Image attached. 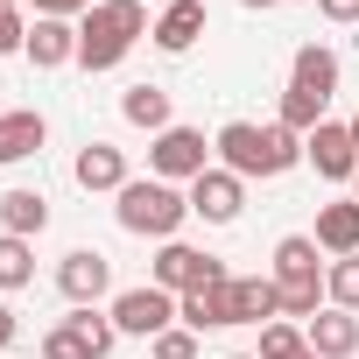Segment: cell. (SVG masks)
Wrapping results in <instances>:
<instances>
[{
  "instance_id": "obj_14",
  "label": "cell",
  "mask_w": 359,
  "mask_h": 359,
  "mask_svg": "<svg viewBox=\"0 0 359 359\" xmlns=\"http://www.w3.org/2000/svg\"><path fill=\"white\" fill-rule=\"evenodd\" d=\"M198 36H205V0H169L155 15V50H169V57H184Z\"/></svg>"
},
{
  "instance_id": "obj_26",
  "label": "cell",
  "mask_w": 359,
  "mask_h": 359,
  "mask_svg": "<svg viewBox=\"0 0 359 359\" xmlns=\"http://www.w3.org/2000/svg\"><path fill=\"white\" fill-rule=\"evenodd\" d=\"M289 352H303V324H289V317L261 324V352L254 359H289Z\"/></svg>"
},
{
  "instance_id": "obj_17",
  "label": "cell",
  "mask_w": 359,
  "mask_h": 359,
  "mask_svg": "<svg viewBox=\"0 0 359 359\" xmlns=\"http://www.w3.org/2000/svg\"><path fill=\"white\" fill-rule=\"evenodd\" d=\"M289 85L331 106V92H338V57H331L324 43H303V50H296V64H289Z\"/></svg>"
},
{
  "instance_id": "obj_37",
  "label": "cell",
  "mask_w": 359,
  "mask_h": 359,
  "mask_svg": "<svg viewBox=\"0 0 359 359\" xmlns=\"http://www.w3.org/2000/svg\"><path fill=\"white\" fill-rule=\"evenodd\" d=\"M0 8H22V0H0Z\"/></svg>"
},
{
  "instance_id": "obj_12",
  "label": "cell",
  "mask_w": 359,
  "mask_h": 359,
  "mask_svg": "<svg viewBox=\"0 0 359 359\" xmlns=\"http://www.w3.org/2000/svg\"><path fill=\"white\" fill-rule=\"evenodd\" d=\"M71 176H78V191H127V155L113 148V141H85L78 148V162H71Z\"/></svg>"
},
{
  "instance_id": "obj_22",
  "label": "cell",
  "mask_w": 359,
  "mask_h": 359,
  "mask_svg": "<svg viewBox=\"0 0 359 359\" xmlns=\"http://www.w3.org/2000/svg\"><path fill=\"white\" fill-rule=\"evenodd\" d=\"M64 324H71V331L85 338V352H92V359H106V352L120 345V324H113V310H99V303H78V310H71Z\"/></svg>"
},
{
  "instance_id": "obj_32",
  "label": "cell",
  "mask_w": 359,
  "mask_h": 359,
  "mask_svg": "<svg viewBox=\"0 0 359 359\" xmlns=\"http://www.w3.org/2000/svg\"><path fill=\"white\" fill-rule=\"evenodd\" d=\"M15 338H22V317H15V310H8V303H0V352H8V345H15Z\"/></svg>"
},
{
  "instance_id": "obj_18",
  "label": "cell",
  "mask_w": 359,
  "mask_h": 359,
  "mask_svg": "<svg viewBox=\"0 0 359 359\" xmlns=\"http://www.w3.org/2000/svg\"><path fill=\"white\" fill-rule=\"evenodd\" d=\"M43 226H50V198H43V191H22V184H15V191H0V233L36 240Z\"/></svg>"
},
{
  "instance_id": "obj_10",
  "label": "cell",
  "mask_w": 359,
  "mask_h": 359,
  "mask_svg": "<svg viewBox=\"0 0 359 359\" xmlns=\"http://www.w3.org/2000/svg\"><path fill=\"white\" fill-rule=\"evenodd\" d=\"M303 162L324 176V184H352V169H359V148H352L345 120H324L317 134H303Z\"/></svg>"
},
{
  "instance_id": "obj_20",
  "label": "cell",
  "mask_w": 359,
  "mask_h": 359,
  "mask_svg": "<svg viewBox=\"0 0 359 359\" xmlns=\"http://www.w3.org/2000/svg\"><path fill=\"white\" fill-rule=\"evenodd\" d=\"M233 296H240V324H275L282 317L275 275H233Z\"/></svg>"
},
{
  "instance_id": "obj_23",
  "label": "cell",
  "mask_w": 359,
  "mask_h": 359,
  "mask_svg": "<svg viewBox=\"0 0 359 359\" xmlns=\"http://www.w3.org/2000/svg\"><path fill=\"white\" fill-rule=\"evenodd\" d=\"M29 282H36V247L0 233V289H29Z\"/></svg>"
},
{
  "instance_id": "obj_31",
  "label": "cell",
  "mask_w": 359,
  "mask_h": 359,
  "mask_svg": "<svg viewBox=\"0 0 359 359\" xmlns=\"http://www.w3.org/2000/svg\"><path fill=\"white\" fill-rule=\"evenodd\" d=\"M317 15L338 22V29H352V22H359V0H317Z\"/></svg>"
},
{
  "instance_id": "obj_11",
  "label": "cell",
  "mask_w": 359,
  "mask_h": 359,
  "mask_svg": "<svg viewBox=\"0 0 359 359\" xmlns=\"http://www.w3.org/2000/svg\"><path fill=\"white\" fill-rule=\"evenodd\" d=\"M22 57H29L36 71H64V64H78V22H57V15H36V29H29Z\"/></svg>"
},
{
  "instance_id": "obj_1",
  "label": "cell",
  "mask_w": 359,
  "mask_h": 359,
  "mask_svg": "<svg viewBox=\"0 0 359 359\" xmlns=\"http://www.w3.org/2000/svg\"><path fill=\"white\" fill-rule=\"evenodd\" d=\"M212 155H219V169L240 176V184H247V176H282V169L303 162V134H289L282 120H268V127H254V120H226L219 141H212Z\"/></svg>"
},
{
  "instance_id": "obj_30",
  "label": "cell",
  "mask_w": 359,
  "mask_h": 359,
  "mask_svg": "<svg viewBox=\"0 0 359 359\" xmlns=\"http://www.w3.org/2000/svg\"><path fill=\"white\" fill-rule=\"evenodd\" d=\"M29 8H36V15H57V22H71V15L85 22V15L99 8V0H29Z\"/></svg>"
},
{
  "instance_id": "obj_27",
  "label": "cell",
  "mask_w": 359,
  "mask_h": 359,
  "mask_svg": "<svg viewBox=\"0 0 359 359\" xmlns=\"http://www.w3.org/2000/svg\"><path fill=\"white\" fill-rule=\"evenodd\" d=\"M148 359H198V331H184V324H169L162 338H148Z\"/></svg>"
},
{
  "instance_id": "obj_4",
  "label": "cell",
  "mask_w": 359,
  "mask_h": 359,
  "mask_svg": "<svg viewBox=\"0 0 359 359\" xmlns=\"http://www.w3.org/2000/svg\"><path fill=\"white\" fill-rule=\"evenodd\" d=\"M148 282L169 289V296H191V289H212L226 282V261L205 254V247H184V240H162V254L148 261Z\"/></svg>"
},
{
  "instance_id": "obj_38",
  "label": "cell",
  "mask_w": 359,
  "mask_h": 359,
  "mask_svg": "<svg viewBox=\"0 0 359 359\" xmlns=\"http://www.w3.org/2000/svg\"><path fill=\"white\" fill-rule=\"evenodd\" d=\"M233 359H254V352H233Z\"/></svg>"
},
{
  "instance_id": "obj_6",
  "label": "cell",
  "mask_w": 359,
  "mask_h": 359,
  "mask_svg": "<svg viewBox=\"0 0 359 359\" xmlns=\"http://www.w3.org/2000/svg\"><path fill=\"white\" fill-rule=\"evenodd\" d=\"M113 324H120V338H162V331L176 324V296L155 289V282L120 289V296H113Z\"/></svg>"
},
{
  "instance_id": "obj_13",
  "label": "cell",
  "mask_w": 359,
  "mask_h": 359,
  "mask_svg": "<svg viewBox=\"0 0 359 359\" xmlns=\"http://www.w3.org/2000/svg\"><path fill=\"white\" fill-rule=\"evenodd\" d=\"M303 338H310V352H317V359H352V352H359V317L324 303V310L303 324Z\"/></svg>"
},
{
  "instance_id": "obj_8",
  "label": "cell",
  "mask_w": 359,
  "mask_h": 359,
  "mask_svg": "<svg viewBox=\"0 0 359 359\" xmlns=\"http://www.w3.org/2000/svg\"><path fill=\"white\" fill-rule=\"evenodd\" d=\"M57 289H64L71 310H78V303H99V296L113 289V261H106L99 247H71V254L57 261Z\"/></svg>"
},
{
  "instance_id": "obj_16",
  "label": "cell",
  "mask_w": 359,
  "mask_h": 359,
  "mask_svg": "<svg viewBox=\"0 0 359 359\" xmlns=\"http://www.w3.org/2000/svg\"><path fill=\"white\" fill-rule=\"evenodd\" d=\"M43 141H50V120L36 106L0 113V162H29V155H43Z\"/></svg>"
},
{
  "instance_id": "obj_33",
  "label": "cell",
  "mask_w": 359,
  "mask_h": 359,
  "mask_svg": "<svg viewBox=\"0 0 359 359\" xmlns=\"http://www.w3.org/2000/svg\"><path fill=\"white\" fill-rule=\"evenodd\" d=\"M345 134H352V148H359V113H352V120H345Z\"/></svg>"
},
{
  "instance_id": "obj_2",
  "label": "cell",
  "mask_w": 359,
  "mask_h": 359,
  "mask_svg": "<svg viewBox=\"0 0 359 359\" xmlns=\"http://www.w3.org/2000/svg\"><path fill=\"white\" fill-rule=\"evenodd\" d=\"M141 36H155V22H148L141 0H99V8L78 22V64L85 71H113Z\"/></svg>"
},
{
  "instance_id": "obj_3",
  "label": "cell",
  "mask_w": 359,
  "mask_h": 359,
  "mask_svg": "<svg viewBox=\"0 0 359 359\" xmlns=\"http://www.w3.org/2000/svg\"><path fill=\"white\" fill-rule=\"evenodd\" d=\"M113 212H120V226L134 240H176V226L191 219V191L162 184V176H127V191L113 198Z\"/></svg>"
},
{
  "instance_id": "obj_5",
  "label": "cell",
  "mask_w": 359,
  "mask_h": 359,
  "mask_svg": "<svg viewBox=\"0 0 359 359\" xmlns=\"http://www.w3.org/2000/svg\"><path fill=\"white\" fill-rule=\"evenodd\" d=\"M205 169H212V148L198 127H162L148 141V176H162V184H198Z\"/></svg>"
},
{
  "instance_id": "obj_29",
  "label": "cell",
  "mask_w": 359,
  "mask_h": 359,
  "mask_svg": "<svg viewBox=\"0 0 359 359\" xmlns=\"http://www.w3.org/2000/svg\"><path fill=\"white\" fill-rule=\"evenodd\" d=\"M29 43V22H22V8H0V57H15Z\"/></svg>"
},
{
  "instance_id": "obj_24",
  "label": "cell",
  "mask_w": 359,
  "mask_h": 359,
  "mask_svg": "<svg viewBox=\"0 0 359 359\" xmlns=\"http://www.w3.org/2000/svg\"><path fill=\"white\" fill-rule=\"evenodd\" d=\"M324 296H331V310H352L359 317V254H345V261L324 268Z\"/></svg>"
},
{
  "instance_id": "obj_19",
  "label": "cell",
  "mask_w": 359,
  "mask_h": 359,
  "mask_svg": "<svg viewBox=\"0 0 359 359\" xmlns=\"http://www.w3.org/2000/svg\"><path fill=\"white\" fill-rule=\"evenodd\" d=\"M275 282H282V289H296V282H324V268H317V240H310V233L275 240Z\"/></svg>"
},
{
  "instance_id": "obj_36",
  "label": "cell",
  "mask_w": 359,
  "mask_h": 359,
  "mask_svg": "<svg viewBox=\"0 0 359 359\" xmlns=\"http://www.w3.org/2000/svg\"><path fill=\"white\" fill-rule=\"evenodd\" d=\"M352 198H359V169H352Z\"/></svg>"
},
{
  "instance_id": "obj_7",
  "label": "cell",
  "mask_w": 359,
  "mask_h": 359,
  "mask_svg": "<svg viewBox=\"0 0 359 359\" xmlns=\"http://www.w3.org/2000/svg\"><path fill=\"white\" fill-rule=\"evenodd\" d=\"M176 324L184 331H233L240 324V296H233V275L226 282H212V289H191V296H176Z\"/></svg>"
},
{
  "instance_id": "obj_34",
  "label": "cell",
  "mask_w": 359,
  "mask_h": 359,
  "mask_svg": "<svg viewBox=\"0 0 359 359\" xmlns=\"http://www.w3.org/2000/svg\"><path fill=\"white\" fill-rule=\"evenodd\" d=\"M289 359H317V352H310V338H303V352H289Z\"/></svg>"
},
{
  "instance_id": "obj_28",
  "label": "cell",
  "mask_w": 359,
  "mask_h": 359,
  "mask_svg": "<svg viewBox=\"0 0 359 359\" xmlns=\"http://www.w3.org/2000/svg\"><path fill=\"white\" fill-rule=\"evenodd\" d=\"M43 359H92V352H85V338H78L71 324H50V331H43Z\"/></svg>"
},
{
  "instance_id": "obj_21",
  "label": "cell",
  "mask_w": 359,
  "mask_h": 359,
  "mask_svg": "<svg viewBox=\"0 0 359 359\" xmlns=\"http://www.w3.org/2000/svg\"><path fill=\"white\" fill-rule=\"evenodd\" d=\"M120 113H127V127H148V134L176 127V120H169V92H162V85H127Z\"/></svg>"
},
{
  "instance_id": "obj_9",
  "label": "cell",
  "mask_w": 359,
  "mask_h": 359,
  "mask_svg": "<svg viewBox=\"0 0 359 359\" xmlns=\"http://www.w3.org/2000/svg\"><path fill=\"white\" fill-rule=\"evenodd\" d=\"M191 212H198L205 226H233V219L247 212V184H240L233 169H219V162H212L198 184H191Z\"/></svg>"
},
{
  "instance_id": "obj_35",
  "label": "cell",
  "mask_w": 359,
  "mask_h": 359,
  "mask_svg": "<svg viewBox=\"0 0 359 359\" xmlns=\"http://www.w3.org/2000/svg\"><path fill=\"white\" fill-rule=\"evenodd\" d=\"M240 8H275V0H240Z\"/></svg>"
},
{
  "instance_id": "obj_15",
  "label": "cell",
  "mask_w": 359,
  "mask_h": 359,
  "mask_svg": "<svg viewBox=\"0 0 359 359\" xmlns=\"http://www.w3.org/2000/svg\"><path fill=\"white\" fill-rule=\"evenodd\" d=\"M324 254H359V198H338V205H317V233H310Z\"/></svg>"
},
{
  "instance_id": "obj_25",
  "label": "cell",
  "mask_w": 359,
  "mask_h": 359,
  "mask_svg": "<svg viewBox=\"0 0 359 359\" xmlns=\"http://www.w3.org/2000/svg\"><path fill=\"white\" fill-rule=\"evenodd\" d=\"M275 120H282L289 134H317V127H324V99H310V92H296V85H289V92H282V113H275Z\"/></svg>"
},
{
  "instance_id": "obj_39",
  "label": "cell",
  "mask_w": 359,
  "mask_h": 359,
  "mask_svg": "<svg viewBox=\"0 0 359 359\" xmlns=\"http://www.w3.org/2000/svg\"><path fill=\"white\" fill-rule=\"evenodd\" d=\"M0 359H8V352H0Z\"/></svg>"
}]
</instances>
